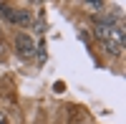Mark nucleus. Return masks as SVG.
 I'll return each mask as SVG.
<instances>
[{
  "instance_id": "f257e3e1",
  "label": "nucleus",
  "mask_w": 126,
  "mask_h": 124,
  "mask_svg": "<svg viewBox=\"0 0 126 124\" xmlns=\"http://www.w3.org/2000/svg\"><path fill=\"white\" fill-rule=\"evenodd\" d=\"M15 48H18L20 56H33L35 43H33V38H30L28 33H18V36H15Z\"/></svg>"
},
{
  "instance_id": "f03ea898",
  "label": "nucleus",
  "mask_w": 126,
  "mask_h": 124,
  "mask_svg": "<svg viewBox=\"0 0 126 124\" xmlns=\"http://www.w3.org/2000/svg\"><path fill=\"white\" fill-rule=\"evenodd\" d=\"M93 33H96V38H101L103 43H106V41H111V33H113V28H109V25H101V23H96V25H93Z\"/></svg>"
},
{
  "instance_id": "7ed1b4c3",
  "label": "nucleus",
  "mask_w": 126,
  "mask_h": 124,
  "mask_svg": "<svg viewBox=\"0 0 126 124\" xmlns=\"http://www.w3.org/2000/svg\"><path fill=\"white\" fill-rule=\"evenodd\" d=\"M10 20H13V23H20V25H28L30 13H28V10H15L13 8V18H10Z\"/></svg>"
},
{
  "instance_id": "20e7f679",
  "label": "nucleus",
  "mask_w": 126,
  "mask_h": 124,
  "mask_svg": "<svg viewBox=\"0 0 126 124\" xmlns=\"http://www.w3.org/2000/svg\"><path fill=\"white\" fill-rule=\"evenodd\" d=\"M121 43H116V41H106V43H103V51H106V53H111V56H121Z\"/></svg>"
},
{
  "instance_id": "39448f33",
  "label": "nucleus",
  "mask_w": 126,
  "mask_h": 124,
  "mask_svg": "<svg viewBox=\"0 0 126 124\" xmlns=\"http://www.w3.org/2000/svg\"><path fill=\"white\" fill-rule=\"evenodd\" d=\"M0 15H3V18H13V8H10V5H5V3H0Z\"/></svg>"
},
{
  "instance_id": "423d86ee",
  "label": "nucleus",
  "mask_w": 126,
  "mask_h": 124,
  "mask_svg": "<svg viewBox=\"0 0 126 124\" xmlns=\"http://www.w3.org/2000/svg\"><path fill=\"white\" fill-rule=\"evenodd\" d=\"M86 8H91V10H101V8H103V3H98V0H93V3H86Z\"/></svg>"
},
{
  "instance_id": "0eeeda50",
  "label": "nucleus",
  "mask_w": 126,
  "mask_h": 124,
  "mask_svg": "<svg viewBox=\"0 0 126 124\" xmlns=\"http://www.w3.org/2000/svg\"><path fill=\"white\" fill-rule=\"evenodd\" d=\"M0 124H5V114H3V111H0Z\"/></svg>"
}]
</instances>
